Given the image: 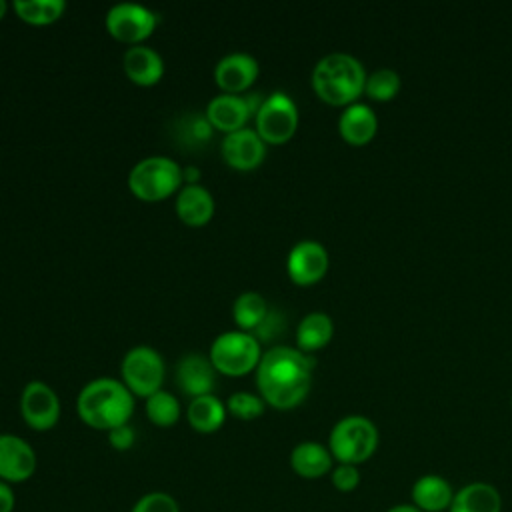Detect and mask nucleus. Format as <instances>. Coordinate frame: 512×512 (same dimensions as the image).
<instances>
[{
  "label": "nucleus",
  "instance_id": "obj_1",
  "mask_svg": "<svg viewBox=\"0 0 512 512\" xmlns=\"http://www.w3.org/2000/svg\"><path fill=\"white\" fill-rule=\"evenodd\" d=\"M312 358L290 346H274L256 366V384L264 402L288 410L298 406L312 384Z\"/></svg>",
  "mask_w": 512,
  "mask_h": 512
},
{
  "label": "nucleus",
  "instance_id": "obj_2",
  "mask_svg": "<svg viewBox=\"0 0 512 512\" xmlns=\"http://www.w3.org/2000/svg\"><path fill=\"white\" fill-rule=\"evenodd\" d=\"M78 414L84 424L96 430H112L128 424L134 412V394L116 378H94L78 394Z\"/></svg>",
  "mask_w": 512,
  "mask_h": 512
},
{
  "label": "nucleus",
  "instance_id": "obj_3",
  "mask_svg": "<svg viewBox=\"0 0 512 512\" xmlns=\"http://www.w3.org/2000/svg\"><path fill=\"white\" fill-rule=\"evenodd\" d=\"M364 84V66L358 58L346 52L326 54L312 70V86L316 94L330 104H350L360 96Z\"/></svg>",
  "mask_w": 512,
  "mask_h": 512
},
{
  "label": "nucleus",
  "instance_id": "obj_4",
  "mask_svg": "<svg viewBox=\"0 0 512 512\" xmlns=\"http://www.w3.org/2000/svg\"><path fill=\"white\" fill-rule=\"evenodd\" d=\"M376 446L378 430L366 416H344L330 430L328 450L342 464L358 466L366 462L376 452Z\"/></svg>",
  "mask_w": 512,
  "mask_h": 512
},
{
  "label": "nucleus",
  "instance_id": "obj_5",
  "mask_svg": "<svg viewBox=\"0 0 512 512\" xmlns=\"http://www.w3.org/2000/svg\"><path fill=\"white\" fill-rule=\"evenodd\" d=\"M182 168L166 156H148L132 166L128 186L142 200H162L182 186Z\"/></svg>",
  "mask_w": 512,
  "mask_h": 512
},
{
  "label": "nucleus",
  "instance_id": "obj_6",
  "mask_svg": "<svg viewBox=\"0 0 512 512\" xmlns=\"http://www.w3.org/2000/svg\"><path fill=\"white\" fill-rule=\"evenodd\" d=\"M214 368L222 374L242 376L258 366L262 352L260 340L252 332L244 330H230L222 332L210 344V354Z\"/></svg>",
  "mask_w": 512,
  "mask_h": 512
},
{
  "label": "nucleus",
  "instance_id": "obj_7",
  "mask_svg": "<svg viewBox=\"0 0 512 512\" xmlns=\"http://www.w3.org/2000/svg\"><path fill=\"white\" fill-rule=\"evenodd\" d=\"M120 370L128 390L144 398L158 392L164 382V360L150 346L130 348L122 358Z\"/></svg>",
  "mask_w": 512,
  "mask_h": 512
},
{
  "label": "nucleus",
  "instance_id": "obj_8",
  "mask_svg": "<svg viewBox=\"0 0 512 512\" xmlns=\"http://www.w3.org/2000/svg\"><path fill=\"white\" fill-rule=\"evenodd\" d=\"M298 126V108L284 92H272L256 112V132L268 144L286 142Z\"/></svg>",
  "mask_w": 512,
  "mask_h": 512
},
{
  "label": "nucleus",
  "instance_id": "obj_9",
  "mask_svg": "<svg viewBox=\"0 0 512 512\" xmlns=\"http://www.w3.org/2000/svg\"><path fill=\"white\" fill-rule=\"evenodd\" d=\"M158 16L136 2H118L106 14V28L108 32L120 40L138 44L140 40L148 38L156 28Z\"/></svg>",
  "mask_w": 512,
  "mask_h": 512
},
{
  "label": "nucleus",
  "instance_id": "obj_10",
  "mask_svg": "<svg viewBox=\"0 0 512 512\" xmlns=\"http://www.w3.org/2000/svg\"><path fill=\"white\" fill-rule=\"evenodd\" d=\"M262 100L260 94H248V96H238V94H228L222 92L214 96L208 106H206V118L210 124L226 134L240 130L246 126L248 118L258 112Z\"/></svg>",
  "mask_w": 512,
  "mask_h": 512
},
{
  "label": "nucleus",
  "instance_id": "obj_11",
  "mask_svg": "<svg viewBox=\"0 0 512 512\" xmlns=\"http://www.w3.org/2000/svg\"><path fill=\"white\" fill-rule=\"evenodd\" d=\"M20 414L30 428L50 430L60 418L58 394L46 382H28L20 396Z\"/></svg>",
  "mask_w": 512,
  "mask_h": 512
},
{
  "label": "nucleus",
  "instance_id": "obj_12",
  "mask_svg": "<svg viewBox=\"0 0 512 512\" xmlns=\"http://www.w3.org/2000/svg\"><path fill=\"white\" fill-rule=\"evenodd\" d=\"M36 470L34 448L16 434H0V480L18 484Z\"/></svg>",
  "mask_w": 512,
  "mask_h": 512
},
{
  "label": "nucleus",
  "instance_id": "obj_13",
  "mask_svg": "<svg viewBox=\"0 0 512 512\" xmlns=\"http://www.w3.org/2000/svg\"><path fill=\"white\" fill-rule=\"evenodd\" d=\"M222 158L226 164L238 170L256 168L266 156V142L252 128H240L224 136L222 140Z\"/></svg>",
  "mask_w": 512,
  "mask_h": 512
},
{
  "label": "nucleus",
  "instance_id": "obj_14",
  "mask_svg": "<svg viewBox=\"0 0 512 512\" xmlns=\"http://www.w3.org/2000/svg\"><path fill=\"white\" fill-rule=\"evenodd\" d=\"M286 268L296 284H312L328 270V252L316 240H300L292 246Z\"/></svg>",
  "mask_w": 512,
  "mask_h": 512
},
{
  "label": "nucleus",
  "instance_id": "obj_15",
  "mask_svg": "<svg viewBox=\"0 0 512 512\" xmlns=\"http://www.w3.org/2000/svg\"><path fill=\"white\" fill-rule=\"evenodd\" d=\"M216 372L218 370L214 368L208 356L190 352L178 360L174 376H176L178 388L184 394L196 398V396L212 394V388L216 386Z\"/></svg>",
  "mask_w": 512,
  "mask_h": 512
},
{
  "label": "nucleus",
  "instance_id": "obj_16",
  "mask_svg": "<svg viewBox=\"0 0 512 512\" xmlns=\"http://www.w3.org/2000/svg\"><path fill=\"white\" fill-rule=\"evenodd\" d=\"M258 76V62L248 52H232L218 60L214 68L216 84L228 92L238 94L252 86Z\"/></svg>",
  "mask_w": 512,
  "mask_h": 512
},
{
  "label": "nucleus",
  "instance_id": "obj_17",
  "mask_svg": "<svg viewBox=\"0 0 512 512\" xmlns=\"http://www.w3.org/2000/svg\"><path fill=\"white\" fill-rule=\"evenodd\" d=\"M454 498L452 484L440 474L420 476L410 490V502L420 512H446Z\"/></svg>",
  "mask_w": 512,
  "mask_h": 512
},
{
  "label": "nucleus",
  "instance_id": "obj_18",
  "mask_svg": "<svg viewBox=\"0 0 512 512\" xmlns=\"http://www.w3.org/2000/svg\"><path fill=\"white\" fill-rule=\"evenodd\" d=\"M290 466L298 476L316 480L332 472L334 456L324 444L314 440H304L292 448Z\"/></svg>",
  "mask_w": 512,
  "mask_h": 512
},
{
  "label": "nucleus",
  "instance_id": "obj_19",
  "mask_svg": "<svg viewBox=\"0 0 512 512\" xmlns=\"http://www.w3.org/2000/svg\"><path fill=\"white\" fill-rule=\"evenodd\" d=\"M122 66L126 76L140 84V86H152L156 84L164 74V62L160 54L144 44H134L124 52Z\"/></svg>",
  "mask_w": 512,
  "mask_h": 512
},
{
  "label": "nucleus",
  "instance_id": "obj_20",
  "mask_svg": "<svg viewBox=\"0 0 512 512\" xmlns=\"http://www.w3.org/2000/svg\"><path fill=\"white\" fill-rule=\"evenodd\" d=\"M448 512H502V496L488 482H470L454 492Z\"/></svg>",
  "mask_w": 512,
  "mask_h": 512
},
{
  "label": "nucleus",
  "instance_id": "obj_21",
  "mask_svg": "<svg viewBox=\"0 0 512 512\" xmlns=\"http://www.w3.org/2000/svg\"><path fill=\"white\" fill-rule=\"evenodd\" d=\"M178 218L188 226H202L214 214V198L202 184H186L176 196Z\"/></svg>",
  "mask_w": 512,
  "mask_h": 512
},
{
  "label": "nucleus",
  "instance_id": "obj_22",
  "mask_svg": "<svg viewBox=\"0 0 512 512\" xmlns=\"http://www.w3.org/2000/svg\"><path fill=\"white\" fill-rule=\"evenodd\" d=\"M376 126H378V120L374 110L362 102L348 104L338 118V128L342 138L356 146L366 144L374 136Z\"/></svg>",
  "mask_w": 512,
  "mask_h": 512
},
{
  "label": "nucleus",
  "instance_id": "obj_23",
  "mask_svg": "<svg viewBox=\"0 0 512 512\" xmlns=\"http://www.w3.org/2000/svg\"><path fill=\"white\" fill-rule=\"evenodd\" d=\"M186 418L190 422V426L196 432L202 434H210L216 432L226 418V406L214 396V394H204V396H196L190 400L188 410H186Z\"/></svg>",
  "mask_w": 512,
  "mask_h": 512
},
{
  "label": "nucleus",
  "instance_id": "obj_24",
  "mask_svg": "<svg viewBox=\"0 0 512 512\" xmlns=\"http://www.w3.org/2000/svg\"><path fill=\"white\" fill-rule=\"evenodd\" d=\"M212 130L214 126L210 124L206 114L186 112L174 124V138L186 150H200L210 142Z\"/></svg>",
  "mask_w": 512,
  "mask_h": 512
},
{
  "label": "nucleus",
  "instance_id": "obj_25",
  "mask_svg": "<svg viewBox=\"0 0 512 512\" xmlns=\"http://www.w3.org/2000/svg\"><path fill=\"white\" fill-rule=\"evenodd\" d=\"M334 326H332V318L324 312H310L306 314L298 328H296V342L298 348L302 352H312L322 348L324 344H328V340L332 338Z\"/></svg>",
  "mask_w": 512,
  "mask_h": 512
},
{
  "label": "nucleus",
  "instance_id": "obj_26",
  "mask_svg": "<svg viewBox=\"0 0 512 512\" xmlns=\"http://www.w3.org/2000/svg\"><path fill=\"white\" fill-rule=\"evenodd\" d=\"M268 314L266 300L258 292H242L232 304V316L244 332H254Z\"/></svg>",
  "mask_w": 512,
  "mask_h": 512
},
{
  "label": "nucleus",
  "instance_id": "obj_27",
  "mask_svg": "<svg viewBox=\"0 0 512 512\" xmlns=\"http://www.w3.org/2000/svg\"><path fill=\"white\" fill-rule=\"evenodd\" d=\"M16 14L30 24H50L58 20L66 8L64 0H14Z\"/></svg>",
  "mask_w": 512,
  "mask_h": 512
},
{
  "label": "nucleus",
  "instance_id": "obj_28",
  "mask_svg": "<svg viewBox=\"0 0 512 512\" xmlns=\"http://www.w3.org/2000/svg\"><path fill=\"white\" fill-rule=\"evenodd\" d=\"M146 416L156 426H172L180 418V402L174 394L160 388L158 392L146 398Z\"/></svg>",
  "mask_w": 512,
  "mask_h": 512
},
{
  "label": "nucleus",
  "instance_id": "obj_29",
  "mask_svg": "<svg viewBox=\"0 0 512 512\" xmlns=\"http://www.w3.org/2000/svg\"><path fill=\"white\" fill-rule=\"evenodd\" d=\"M400 90V76L392 68H378L366 76L364 92L374 100H390Z\"/></svg>",
  "mask_w": 512,
  "mask_h": 512
},
{
  "label": "nucleus",
  "instance_id": "obj_30",
  "mask_svg": "<svg viewBox=\"0 0 512 512\" xmlns=\"http://www.w3.org/2000/svg\"><path fill=\"white\" fill-rule=\"evenodd\" d=\"M226 410L240 420H254L264 412V400L252 392H234L226 402Z\"/></svg>",
  "mask_w": 512,
  "mask_h": 512
},
{
  "label": "nucleus",
  "instance_id": "obj_31",
  "mask_svg": "<svg viewBox=\"0 0 512 512\" xmlns=\"http://www.w3.org/2000/svg\"><path fill=\"white\" fill-rule=\"evenodd\" d=\"M130 512H180V506L174 496L166 492H148L132 506Z\"/></svg>",
  "mask_w": 512,
  "mask_h": 512
},
{
  "label": "nucleus",
  "instance_id": "obj_32",
  "mask_svg": "<svg viewBox=\"0 0 512 512\" xmlns=\"http://www.w3.org/2000/svg\"><path fill=\"white\" fill-rule=\"evenodd\" d=\"M330 480L338 492H354L360 486V470L354 464L338 462L330 472Z\"/></svg>",
  "mask_w": 512,
  "mask_h": 512
},
{
  "label": "nucleus",
  "instance_id": "obj_33",
  "mask_svg": "<svg viewBox=\"0 0 512 512\" xmlns=\"http://www.w3.org/2000/svg\"><path fill=\"white\" fill-rule=\"evenodd\" d=\"M134 440H136V434H134V428L130 424H120V426L108 430V442L116 450L132 448Z\"/></svg>",
  "mask_w": 512,
  "mask_h": 512
},
{
  "label": "nucleus",
  "instance_id": "obj_34",
  "mask_svg": "<svg viewBox=\"0 0 512 512\" xmlns=\"http://www.w3.org/2000/svg\"><path fill=\"white\" fill-rule=\"evenodd\" d=\"M14 506H16L14 490L10 488L8 482L0 480V512H12Z\"/></svg>",
  "mask_w": 512,
  "mask_h": 512
},
{
  "label": "nucleus",
  "instance_id": "obj_35",
  "mask_svg": "<svg viewBox=\"0 0 512 512\" xmlns=\"http://www.w3.org/2000/svg\"><path fill=\"white\" fill-rule=\"evenodd\" d=\"M182 174H184V180H188V184H196V178L200 176V170L196 166H184Z\"/></svg>",
  "mask_w": 512,
  "mask_h": 512
},
{
  "label": "nucleus",
  "instance_id": "obj_36",
  "mask_svg": "<svg viewBox=\"0 0 512 512\" xmlns=\"http://www.w3.org/2000/svg\"><path fill=\"white\" fill-rule=\"evenodd\" d=\"M386 512H420V510L412 502H408V504H394Z\"/></svg>",
  "mask_w": 512,
  "mask_h": 512
},
{
  "label": "nucleus",
  "instance_id": "obj_37",
  "mask_svg": "<svg viewBox=\"0 0 512 512\" xmlns=\"http://www.w3.org/2000/svg\"><path fill=\"white\" fill-rule=\"evenodd\" d=\"M6 8H8V4L4 2V0H0V18L4 16V12H6Z\"/></svg>",
  "mask_w": 512,
  "mask_h": 512
}]
</instances>
